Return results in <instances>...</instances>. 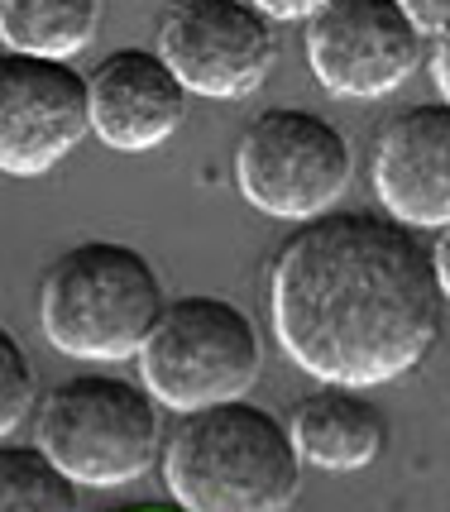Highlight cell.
I'll list each match as a JSON object with an SVG mask.
<instances>
[{
    "label": "cell",
    "mask_w": 450,
    "mask_h": 512,
    "mask_svg": "<svg viewBox=\"0 0 450 512\" xmlns=\"http://www.w3.org/2000/svg\"><path fill=\"white\" fill-rule=\"evenodd\" d=\"M431 77H436L441 101L450 106V29L446 34H436V48H431Z\"/></svg>",
    "instance_id": "cell-18"
},
{
    "label": "cell",
    "mask_w": 450,
    "mask_h": 512,
    "mask_svg": "<svg viewBox=\"0 0 450 512\" xmlns=\"http://www.w3.org/2000/svg\"><path fill=\"white\" fill-rule=\"evenodd\" d=\"M355 178L350 139L316 111L273 106L245 125L235 144V187L273 221H321Z\"/></svg>",
    "instance_id": "cell-6"
},
{
    "label": "cell",
    "mask_w": 450,
    "mask_h": 512,
    "mask_svg": "<svg viewBox=\"0 0 450 512\" xmlns=\"http://www.w3.org/2000/svg\"><path fill=\"white\" fill-rule=\"evenodd\" d=\"M87 82L91 134L120 154H144L173 139L192 96L158 48H115L91 67Z\"/></svg>",
    "instance_id": "cell-11"
},
{
    "label": "cell",
    "mask_w": 450,
    "mask_h": 512,
    "mask_svg": "<svg viewBox=\"0 0 450 512\" xmlns=\"http://www.w3.org/2000/svg\"><path fill=\"white\" fill-rule=\"evenodd\" d=\"M0 512H82L77 479L44 446L0 450Z\"/></svg>",
    "instance_id": "cell-14"
},
{
    "label": "cell",
    "mask_w": 450,
    "mask_h": 512,
    "mask_svg": "<svg viewBox=\"0 0 450 512\" xmlns=\"http://www.w3.org/2000/svg\"><path fill=\"white\" fill-rule=\"evenodd\" d=\"M158 53L192 96L240 101L273 72L278 34L254 0H173L158 24Z\"/></svg>",
    "instance_id": "cell-7"
},
{
    "label": "cell",
    "mask_w": 450,
    "mask_h": 512,
    "mask_svg": "<svg viewBox=\"0 0 450 512\" xmlns=\"http://www.w3.org/2000/svg\"><path fill=\"white\" fill-rule=\"evenodd\" d=\"M34 407H39V388H34L29 355L15 335L0 331V436H15Z\"/></svg>",
    "instance_id": "cell-15"
},
{
    "label": "cell",
    "mask_w": 450,
    "mask_h": 512,
    "mask_svg": "<svg viewBox=\"0 0 450 512\" xmlns=\"http://www.w3.org/2000/svg\"><path fill=\"white\" fill-rule=\"evenodd\" d=\"M427 34L398 0H331L307 20V63L331 96L379 101L417 72Z\"/></svg>",
    "instance_id": "cell-8"
},
{
    "label": "cell",
    "mask_w": 450,
    "mask_h": 512,
    "mask_svg": "<svg viewBox=\"0 0 450 512\" xmlns=\"http://www.w3.org/2000/svg\"><path fill=\"white\" fill-rule=\"evenodd\" d=\"M264 369L259 331L230 297L192 292L168 302L149 345L139 350V379L168 412H202L245 398Z\"/></svg>",
    "instance_id": "cell-5"
},
{
    "label": "cell",
    "mask_w": 450,
    "mask_h": 512,
    "mask_svg": "<svg viewBox=\"0 0 450 512\" xmlns=\"http://www.w3.org/2000/svg\"><path fill=\"white\" fill-rule=\"evenodd\" d=\"M431 264H436V283H441V292H446V302H450V225L431 245Z\"/></svg>",
    "instance_id": "cell-19"
},
{
    "label": "cell",
    "mask_w": 450,
    "mask_h": 512,
    "mask_svg": "<svg viewBox=\"0 0 450 512\" xmlns=\"http://www.w3.org/2000/svg\"><path fill=\"white\" fill-rule=\"evenodd\" d=\"M168 312L163 278L135 245L82 240L48 264L39 283V326L48 345L87 364L135 359Z\"/></svg>",
    "instance_id": "cell-3"
},
{
    "label": "cell",
    "mask_w": 450,
    "mask_h": 512,
    "mask_svg": "<svg viewBox=\"0 0 450 512\" xmlns=\"http://www.w3.org/2000/svg\"><path fill=\"white\" fill-rule=\"evenodd\" d=\"M34 446H44L77 484L120 489L158 460V402L144 383L115 374H77L48 388L34 412Z\"/></svg>",
    "instance_id": "cell-4"
},
{
    "label": "cell",
    "mask_w": 450,
    "mask_h": 512,
    "mask_svg": "<svg viewBox=\"0 0 450 512\" xmlns=\"http://www.w3.org/2000/svg\"><path fill=\"white\" fill-rule=\"evenodd\" d=\"M398 5L417 20L422 34H446L450 29V0H398Z\"/></svg>",
    "instance_id": "cell-16"
},
{
    "label": "cell",
    "mask_w": 450,
    "mask_h": 512,
    "mask_svg": "<svg viewBox=\"0 0 450 512\" xmlns=\"http://www.w3.org/2000/svg\"><path fill=\"white\" fill-rule=\"evenodd\" d=\"M163 484L182 512H288L302 455L269 407L235 398L182 417L163 446Z\"/></svg>",
    "instance_id": "cell-2"
},
{
    "label": "cell",
    "mask_w": 450,
    "mask_h": 512,
    "mask_svg": "<svg viewBox=\"0 0 450 512\" xmlns=\"http://www.w3.org/2000/svg\"><path fill=\"white\" fill-rule=\"evenodd\" d=\"M374 197L398 225H450V106L422 101L398 111L374 139Z\"/></svg>",
    "instance_id": "cell-10"
},
{
    "label": "cell",
    "mask_w": 450,
    "mask_h": 512,
    "mask_svg": "<svg viewBox=\"0 0 450 512\" xmlns=\"http://www.w3.org/2000/svg\"><path fill=\"white\" fill-rule=\"evenodd\" d=\"M91 134V82L72 63L5 53L0 58V168L44 178Z\"/></svg>",
    "instance_id": "cell-9"
},
{
    "label": "cell",
    "mask_w": 450,
    "mask_h": 512,
    "mask_svg": "<svg viewBox=\"0 0 450 512\" xmlns=\"http://www.w3.org/2000/svg\"><path fill=\"white\" fill-rule=\"evenodd\" d=\"M288 431L302 465H316L326 474L369 469L388 446V417L360 388H321L312 398H302Z\"/></svg>",
    "instance_id": "cell-12"
},
{
    "label": "cell",
    "mask_w": 450,
    "mask_h": 512,
    "mask_svg": "<svg viewBox=\"0 0 450 512\" xmlns=\"http://www.w3.org/2000/svg\"><path fill=\"white\" fill-rule=\"evenodd\" d=\"M101 29V0H0V39L10 53L72 63Z\"/></svg>",
    "instance_id": "cell-13"
},
{
    "label": "cell",
    "mask_w": 450,
    "mask_h": 512,
    "mask_svg": "<svg viewBox=\"0 0 450 512\" xmlns=\"http://www.w3.org/2000/svg\"><path fill=\"white\" fill-rule=\"evenodd\" d=\"M273 335L326 388H379L441 340L446 292L431 245L393 216L331 211L283 240L269 278Z\"/></svg>",
    "instance_id": "cell-1"
},
{
    "label": "cell",
    "mask_w": 450,
    "mask_h": 512,
    "mask_svg": "<svg viewBox=\"0 0 450 512\" xmlns=\"http://www.w3.org/2000/svg\"><path fill=\"white\" fill-rule=\"evenodd\" d=\"M269 20H312V15H321L331 0H254Z\"/></svg>",
    "instance_id": "cell-17"
}]
</instances>
